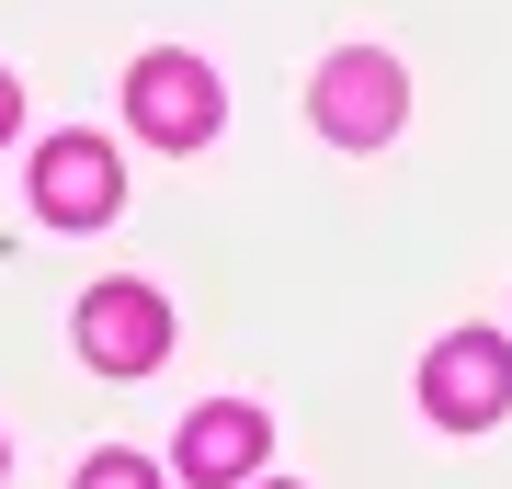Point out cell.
<instances>
[{"label":"cell","instance_id":"obj_1","mask_svg":"<svg viewBox=\"0 0 512 489\" xmlns=\"http://www.w3.org/2000/svg\"><path fill=\"white\" fill-rule=\"evenodd\" d=\"M308 126L330 148H387L410 126V80H399V57L387 46H342V57H319V80H308Z\"/></svg>","mask_w":512,"mask_h":489},{"label":"cell","instance_id":"obj_2","mask_svg":"<svg viewBox=\"0 0 512 489\" xmlns=\"http://www.w3.org/2000/svg\"><path fill=\"white\" fill-rule=\"evenodd\" d=\"M421 410H433L444 433H490L512 410V342L501 330H444L433 364H421Z\"/></svg>","mask_w":512,"mask_h":489},{"label":"cell","instance_id":"obj_3","mask_svg":"<svg viewBox=\"0 0 512 489\" xmlns=\"http://www.w3.org/2000/svg\"><path fill=\"white\" fill-rule=\"evenodd\" d=\"M126 114H137L148 148H205V137H217V114H228V91H217L205 57L160 46V57H137V69H126Z\"/></svg>","mask_w":512,"mask_h":489},{"label":"cell","instance_id":"obj_4","mask_svg":"<svg viewBox=\"0 0 512 489\" xmlns=\"http://www.w3.org/2000/svg\"><path fill=\"white\" fill-rule=\"evenodd\" d=\"M160 353H171V308H160V285L114 273V285L80 296V364H92V376H148Z\"/></svg>","mask_w":512,"mask_h":489},{"label":"cell","instance_id":"obj_5","mask_svg":"<svg viewBox=\"0 0 512 489\" xmlns=\"http://www.w3.org/2000/svg\"><path fill=\"white\" fill-rule=\"evenodd\" d=\"M114 148L103 137H46V160H35V217L46 228H103L114 217Z\"/></svg>","mask_w":512,"mask_h":489},{"label":"cell","instance_id":"obj_6","mask_svg":"<svg viewBox=\"0 0 512 489\" xmlns=\"http://www.w3.org/2000/svg\"><path fill=\"white\" fill-rule=\"evenodd\" d=\"M262 444H274V421H262L251 399H205V410L183 421V478H194V489H251Z\"/></svg>","mask_w":512,"mask_h":489},{"label":"cell","instance_id":"obj_7","mask_svg":"<svg viewBox=\"0 0 512 489\" xmlns=\"http://www.w3.org/2000/svg\"><path fill=\"white\" fill-rule=\"evenodd\" d=\"M80 489H171V478L148 467V455H126V444H103L92 467H80Z\"/></svg>","mask_w":512,"mask_h":489},{"label":"cell","instance_id":"obj_8","mask_svg":"<svg viewBox=\"0 0 512 489\" xmlns=\"http://www.w3.org/2000/svg\"><path fill=\"white\" fill-rule=\"evenodd\" d=\"M12 126H23V91H12V80H0V137H12Z\"/></svg>","mask_w":512,"mask_h":489},{"label":"cell","instance_id":"obj_9","mask_svg":"<svg viewBox=\"0 0 512 489\" xmlns=\"http://www.w3.org/2000/svg\"><path fill=\"white\" fill-rule=\"evenodd\" d=\"M262 489H285V478H262Z\"/></svg>","mask_w":512,"mask_h":489}]
</instances>
